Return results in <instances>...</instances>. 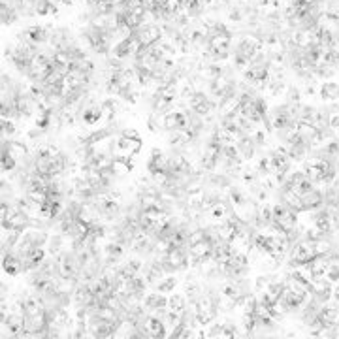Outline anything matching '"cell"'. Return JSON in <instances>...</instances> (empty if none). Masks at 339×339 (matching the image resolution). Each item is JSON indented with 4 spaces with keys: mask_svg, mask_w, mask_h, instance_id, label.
<instances>
[{
    "mask_svg": "<svg viewBox=\"0 0 339 339\" xmlns=\"http://www.w3.org/2000/svg\"><path fill=\"white\" fill-rule=\"evenodd\" d=\"M61 2H63L64 6H72L74 4V0H61Z\"/></svg>",
    "mask_w": 339,
    "mask_h": 339,
    "instance_id": "1",
    "label": "cell"
}]
</instances>
